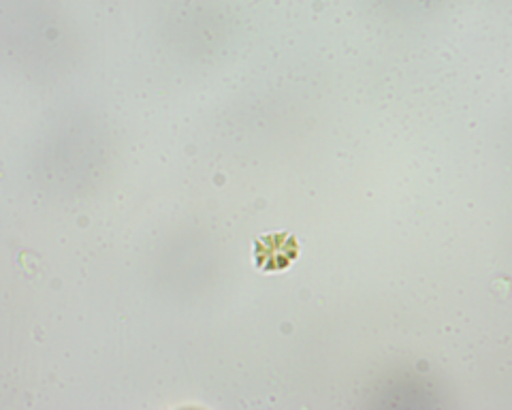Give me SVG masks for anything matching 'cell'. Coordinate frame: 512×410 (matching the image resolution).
I'll list each match as a JSON object with an SVG mask.
<instances>
[{
	"instance_id": "1",
	"label": "cell",
	"mask_w": 512,
	"mask_h": 410,
	"mask_svg": "<svg viewBox=\"0 0 512 410\" xmlns=\"http://www.w3.org/2000/svg\"><path fill=\"white\" fill-rule=\"evenodd\" d=\"M299 257L297 238L291 233H265L254 240V263L261 272H284Z\"/></svg>"
}]
</instances>
